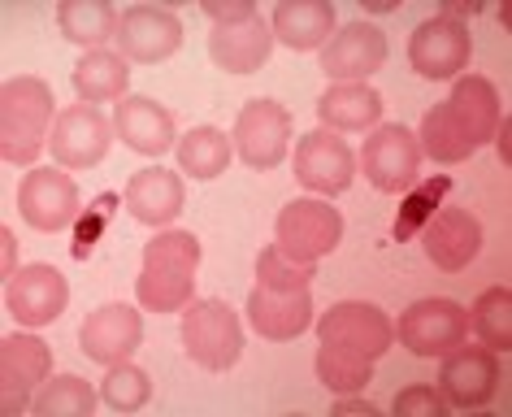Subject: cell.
Listing matches in <instances>:
<instances>
[{"label":"cell","instance_id":"obj_11","mask_svg":"<svg viewBox=\"0 0 512 417\" xmlns=\"http://www.w3.org/2000/svg\"><path fill=\"white\" fill-rule=\"evenodd\" d=\"M499 391V352L491 348H452L439 365V396L447 409H486Z\"/></svg>","mask_w":512,"mask_h":417},{"label":"cell","instance_id":"obj_41","mask_svg":"<svg viewBox=\"0 0 512 417\" xmlns=\"http://www.w3.org/2000/svg\"><path fill=\"white\" fill-rule=\"evenodd\" d=\"M508 131H512V122H508V118H499V126H495V135H499V139H495V144H499V157H504V161H508Z\"/></svg>","mask_w":512,"mask_h":417},{"label":"cell","instance_id":"obj_15","mask_svg":"<svg viewBox=\"0 0 512 417\" xmlns=\"http://www.w3.org/2000/svg\"><path fill=\"white\" fill-rule=\"evenodd\" d=\"M296 179L317 196H343L356 179V153L335 131H309L296 144Z\"/></svg>","mask_w":512,"mask_h":417},{"label":"cell","instance_id":"obj_33","mask_svg":"<svg viewBox=\"0 0 512 417\" xmlns=\"http://www.w3.org/2000/svg\"><path fill=\"white\" fill-rule=\"evenodd\" d=\"M317 378L335 391V396H352V391H365L374 383V361L361 357V352H343L322 344L317 348Z\"/></svg>","mask_w":512,"mask_h":417},{"label":"cell","instance_id":"obj_3","mask_svg":"<svg viewBox=\"0 0 512 417\" xmlns=\"http://www.w3.org/2000/svg\"><path fill=\"white\" fill-rule=\"evenodd\" d=\"M183 348L209 374L230 370L243 357V326L226 300H191L183 313Z\"/></svg>","mask_w":512,"mask_h":417},{"label":"cell","instance_id":"obj_37","mask_svg":"<svg viewBox=\"0 0 512 417\" xmlns=\"http://www.w3.org/2000/svg\"><path fill=\"white\" fill-rule=\"evenodd\" d=\"M113 213H118V196H113V192H100L92 205L83 209V218L74 222V244H70V257H74V261H87V257H92L96 244H100V239H105V231H109Z\"/></svg>","mask_w":512,"mask_h":417},{"label":"cell","instance_id":"obj_39","mask_svg":"<svg viewBox=\"0 0 512 417\" xmlns=\"http://www.w3.org/2000/svg\"><path fill=\"white\" fill-rule=\"evenodd\" d=\"M200 9L213 18V27H235V22L256 18V5H252V0H204Z\"/></svg>","mask_w":512,"mask_h":417},{"label":"cell","instance_id":"obj_40","mask_svg":"<svg viewBox=\"0 0 512 417\" xmlns=\"http://www.w3.org/2000/svg\"><path fill=\"white\" fill-rule=\"evenodd\" d=\"M343 413L378 417V404H374V400H361V391H352V396H339V400H335V417H343Z\"/></svg>","mask_w":512,"mask_h":417},{"label":"cell","instance_id":"obj_23","mask_svg":"<svg viewBox=\"0 0 512 417\" xmlns=\"http://www.w3.org/2000/svg\"><path fill=\"white\" fill-rule=\"evenodd\" d=\"M274 48V31L261 14L248 22H235V27H213L209 31V57L217 70L226 74H252L270 61Z\"/></svg>","mask_w":512,"mask_h":417},{"label":"cell","instance_id":"obj_21","mask_svg":"<svg viewBox=\"0 0 512 417\" xmlns=\"http://www.w3.org/2000/svg\"><path fill=\"white\" fill-rule=\"evenodd\" d=\"M113 131L131 153L161 157L174 148V113L157 105L152 96H126L118 100V113H113Z\"/></svg>","mask_w":512,"mask_h":417},{"label":"cell","instance_id":"obj_19","mask_svg":"<svg viewBox=\"0 0 512 417\" xmlns=\"http://www.w3.org/2000/svg\"><path fill=\"white\" fill-rule=\"evenodd\" d=\"M139 344H144V318L131 305H100L96 313H87L79 331V348L105 370L126 361Z\"/></svg>","mask_w":512,"mask_h":417},{"label":"cell","instance_id":"obj_1","mask_svg":"<svg viewBox=\"0 0 512 417\" xmlns=\"http://www.w3.org/2000/svg\"><path fill=\"white\" fill-rule=\"evenodd\" d=\"M200 270V239L191 231H161L144 248V270H139L135 296L152 313H178L191 305Z\"/></svg>","mask_w":512,"mask_h":417},{"label":"cell","instance_id":"obj_9","mask_svg":"<svg viewBox=\"0 0 512 417\" xmlns=\"http://www.w3.org/2000/svg\"><path fill=\"white\" fill-rule=\"evenodd\" d=\"M361 170L378 192H391V196L408 192V187L417 183V170H421L417 131H408V126H400V122L378 126L361 148Z\"/></svg>","mask_w":512,"mask_h":417},{"label":"cell","instance_id":"obj_10","mask_svg":"<svg viewBox=\"0 0 512 417\" xmlns=\"http://www.w3.org/2000/svg\"><path fill=\"white\" fill-rule=\"evenodd\" d=\"M18 209H22V218H27V226L57 235V231H66V226L79 222L83 200H79V187H74V179L66 170L48 166V170H31L27 179H22Z\"/></svg>","mask_w":512,"mask_h":417},{"label":"cell","instance_id":"obj_32","mask_svg":"<svg viewBox=\"0 0 512 417\" xmlns=\"http://www.w3.org/2000/svg\"><path fill=\"white\" fill-rule=\"evenodd\" d=\"M92 409H96V391L79 374L53 378V383H44L31 400V413H40V417H87Z\"/></svg>","mask_w":512,"mask_h":417},{"label":"cell","instance_id":"obj_16","mask_svg":"<svg viewBox=\"0 0 512 417\" xmlns=\"http://www.w3.org/2000/svg\"><path fill=\"white\" fill-rule=\"evenodd\" d=\"M66 300H70V287L53 265L35 261V265H22V270L9 274V287H5V305L14 313V322L22 326H48L66 313Z\"/></svg>","mask_w":512,"mask_h":417},{"label":"cell","instance_id":"obj_24","mask_svg":"<svg viewBox=\"0 0 512 417\" xmlns=\"http://www.w3.org/2000/svg\"><path fill=\"white\" fill-rule=\"evenodd\" d=\"M270 31L296 53L309 48H326V40L335 35V5L330 0H283L274 9Z\"/></svg>","mask_w":512,"mask_h":417},{"label":"cell","instance_id":"obj_8","mask_svg":"<svg viewBox=\"0 0 512 417\" xmlns=\"http://www.w3.org/2000/svg\"><path fill=\"white\" fill-rule=\"evenodd\" d=\"M395 335L413 357H447L452 348L465 344L469 313L456 300H417V305L404 309Z\"/></svg>","mask_w":512,"mask_h":417},{"label":"cell","instance_id":"obj_20","mask_svg":"<svg viewBox=\"0 0 512 417\" xmlns=\"http://www.w3.org/2000/svg\"><path fill=\"white\" fill-rule=\"evenodd\" d=\"M248 322L261 339H274V344H287V339H300L313 326V300L309 287L304 292H274V287H252L248 296Z\"/></svg>","mask_w":512,"mask_h":417},{"label":"cell","instance_id":"obj_36","mask_svg":"<svg viewBox=\"0 0 512 417\" xmlns=\"http://www.w3.org/2000/svg\"><path fill=\"white\" fill-rule=\"evenodd\" d=\"M313 278H317V265H304V261L283 257L278 244L261 248V257H256V283L274 287V292H304Z\"/></svg>","mask_w":512,"mask_h":417},{"label":"cell","instance_id":"obj_13","mask_svg":"<svg viewBox=\"0 0 512 417\" xmlns=\"http://www.w3.org/2000/svg\"><path fill=\"white\" fill-rule=\"evenodd\" d=\"M118 48L126 61L157 66L183 48V22L161 5H131L118 14Z\"/></svg>","mask_w":512,"mask_h":417},{"label":"cell","instance_id":"obj_6","mask_svg":"<svg viewBox=\"0 0 512 417\" xmlns=\"http://www.w3.org/2000/svg\"><path fill=\"white\" fill-rule=\"evenodd\" d=\"M230 144H235V153L252 170L283 166V157L291 148V109L278 105V100H248L235 118Z\"/></svg>","mask_w":512,"mask_h":417},{"label":"cell","instance_id":"obj_4","mask_svg":"<svg viewBox=\"0 0 512 417\" xmlns=\"http://www.w3.org/2000/svg\"><path fill=\"white\" fill-rule=\"evenodd\" d=\"M339 239H343V218L326 200H291L274 222L278 252L304 265H317L322 257H330L339 248Z\"/></svg>","mask_w":512,"mask_h":417},{"label":"cell","instance_id":"obj_28","mask_svg":"<svg viewBox=\"0 0 512 417\" xmlns=\"http://www.w3.org/2000/svg\"><path fill=\"white\" fill-rule=\"evenodd\" d=\"M57 27L70 44H83L87 53L118 40V9L105 0H61L57 5Z\"/></svg>","mask_w":512,"mask_h":417},{"label":"cell","instance_id":"obj_31","mask_svg":"<svg viewBox=\"0 0 512 417\" xmlns=\"http://www.w3.org/2000/svg\"><path fill=\"white\" fill-rule=\"evenodd\" d=\"M469 331L482 339V348L508 352L512 348V292L508 287H491L473 300L469 309Z\"/></svg>","mask_w":512,"mask_h":417},{"label":"cell","instance_id":"obj_2","mask_svg":"<svg viewBox=\"0 0 512 417\" xmlns=\"http://www.w3.org/2000/svg\"><path fill=\"white\" fill-rule=\"evenodd\" d=\"M48 122H57V100L44 79H9L0 87V157L9 166H35L48 144Z\"/></svg>","mask_w":512,"mask_h":417},{"label":"cell","instance_id":"obj_25","mask_svg":"<svg viewBox=\"0 0 512 417\" xmlns=\"http://www.w3.org/2000/svg\"><path fill=\"white\" fill-rule=\"evenodd\" d=\"M447 105L460 118V126L469 131L473 144H486V139H495V126H499V92L491 87V79H482V74H465V79H456L452 96H447Z\"/></svg>","mask_w":512,"mask_h":417},{"label":"cell","instance_id":"obj_5","mask_svg":"<svg viewBox=\"0 0 512 417\" xmlns=\"http://www.w3.org/2000/svg\"><path fill=\"white\" fill-rule=\"evenodd\" d=\"M317 335L330 348L361 352V357L378 361L395 344V322L378 305H369V300H339V305H330L317 318Z\"/></svg>","mask_w":512,"mask_h":417},{"label":"cell","instance_id":"obj_22","mask_svg":"<svg viewBox=\"0 0 512 417\" xmlns=\"http://www.w3.org/2000/svg\"><path fill=\"white\" fill-rule=\"evenodd\" d=\"M183 196H187L183 174H174L165 166H148V170L131 174L122 205L131 209V218L144 222V226H170L178 213H183Z\"/></svg>","mask_w":512,"mask_h":417},{"label":"cell","instance_id":"obj_17","mask_svg":"<svg viewBox=\"0 0 512 417\" xmlns=\"http://www.w3.org/2000/svg\"><path fill=\"white\" fill-rule=\"evenodd\" d=\"M382 66H387V35L374 22H348L322 48V70L335 83H365Z\"/></svg>","mask_w":512,"mask_h":417},{"label":"cell","instance_id":"obj_14","mask_svg":"<svg viewBox=\"0 0 512 417\" xmlns=\"http://www.w3.org/2000/svg\"><path fill=\"white\" fill-rule=\"evenodd\" d=\"M48 370H53L48 344H40L35 335H5V344H0V387H5L0 409H5V417H18L31 409Z\"/></svg>","mask_w":512,"mask_h":417},{"label":"cell","instance_id":"obj_30","mask_svg":"<svg viewBox=\"0 0 512 417\" xmlns=\"http://www.w3.org/2000/svg\"><path fill=\"white\" fill-rule=\"evenodd\" d=\"M178 166H183L187 179H200L209 183L217 179V174H226L230 166V135L217 131V126H196V131H187L183 139H178Z\"/></svg>","mask_w":512,"mask_h":417},{"label":"cell","instance_id":"obj_34","mask_svg":"<svg viewBox=\"0 0 512 417\" xmlns=\"http://www.w3.org/2000/svg\"><path fill=\"white\" fill-rule=\"evenodd\" d=\"M447 192H452V179H447V174H439V179H430V183H413V187H408V196H404V205H400V213H395L391 235L395 239H413L421 226H426L434 213L443 209Z\"/></svg>","mask_w":512,"mask_h":417},{"label":"cell","instance_id":"obj_26","mask_svg":"<svg viewBox=\"0 0 512 417\" xmlns=\"http://www.w3.org/2000/svg\"><path fill=\"white\" fill-rule=\"evenodd\" d=\"M74 92H79L83 105H105V100H126V83H131V66H126L122 53H109V48H96L87 53L70 74Z\"/></svg>","mask_w":512,"mask_h":417},{"label":"cell","instance_id":"obj_29","mask_svg":"<svg viewBox=\"0 0 512 417\" xmlns=\"http://www.w3.org/2000/svg\"><path fill=\"white\" fill-rule=\"evenodd\" d=\"M417 144L421 153L430 161H439V166H456V161H465L478 153V144L469 139V131L460 126V118L452 113V105H434L426 109V118H421V131H417Z\"/></svg>","mask_w":512,"mask_h":417},{"label":"cell","instance_id":"obj_35","mask_svg":"<svg viewBox=\"0 0 512 417\" xmlns=\"http://www.w3.org/2000/svg\"><path fill=\"white\" fill-rule=\"evenodd\" d=\"M100 400L118 413H139L152 400V378L131 361L109 365V374L100 378Z\"/></svg>","mask_w":512,"mask_h":417},{"label":"cell","instance_id":"obj_18","mask_svg":"<svg viewBox=\"0 0 512 417\" xmlns=\"http://www.w3.org/2000/svg\"><path fill=\"white\" fill-rule=\"evenodd\" d=\"M421 248H426V257L439 265L443 274H460L482 252V226L469 209L443 205L421 226Z\"/></svg>","mask_w":512,"mask_h":417},{"label":"cell","instance_id":"obj_12","mask_svg":"<svg viewBox=\"0 0 512 417\" xmlns=\"http://www.w3.org/2000/svg\"><path fill=\"white\" fill-rule=\"evenodd\" d=\"M469 57H473L469 27L456 18H443V14L421 22L413 31V40H408V61H413V70L430 83L456 79V74L469 66Z\"/></svg>","mask_w":512,"mask_h":417},{"label":"cell","instance_id":"obj_38","mask_svg":"<svg viewBox=\"0 0 512 417\" xmlns=\"http://www.w3.org/2000/svg\"><path fill=\"white\" fill-rule=\"evenodd\" d=\"M447 400L434 387H408L395 396V417H443Z\"/></svg>","mask_w":512,"mask_h":417},{"label":"cell","instance_id":"obj_7","mask_svg":"<svg viewBox=\"0 0 512 417\" xmlns=\"http://www.w3.org/2000/svg\"><path fill=\"white\" fill-rule=\"evenodd\" d=\"M113 144V122L96 105H70L57 113L53 135H48V153L61 170H92L105 161Z\"/></svg>","mask_w":512,"mask_h":417},{"label":"cell","instance_id":"obj_27","mask_svg":"<svg viewBox=\"0 0 512 417\" xmlns=\"http://www.w3.org/2000/svg\"><path fill=\"white\" fill-rule=\"evenodd\" d=\"M317 118L330 131H365L382 118V96L369 83H335L317 100Z\"/></svg>","mask_w":512,"mask_h":417}]
</instances>
